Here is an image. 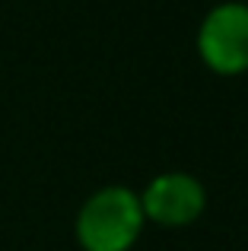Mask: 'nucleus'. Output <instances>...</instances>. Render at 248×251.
Wrapping results in <instances>:
<instances>
[{"mask_svg": "<svg viewBox=\"0 0 248 251\" xmlns=\"http://www.w3.org/2000/svg\"><path fill=\"white\" fill-rule=\"evenodd\" d=\"M140 207L143 216L159 226L178 229L194 223L207 207V191L188 172H166V175H156L147 184V191L140 194Z\"/></svg>", "mask_w": 248, "mask_h": 251, "instance_id": "3", "label": "nucleus"}, {"mask_svg": "<svg viewBox=\"0 0 248 251\" xmlns=\"http://www.w3.org/2000/svg\"><path fill=\"white\" fill-rule=\"evenodd\" d=\"M198 51L213 74L236 76L248 70V3H220L198 29Z\"/></svg>", "mask_w": 248, "mask_h": 251, "instance_id": "2", "label": "nucleus"}, {"mask_svg": "<svg viewBox=\"0 0 248 251\" xmlns=\"http://www.w3.org/2000/svg\"><path fill=\"white\" fill-rule=\"evenodd\" d=\"M147 223L140 197L130 188L112 184L89 197L76 213V242L83 251H127Z\"/></svg>", "mask_w": 248, "mask_h": 251, "instance_id": "1", "label": "nucleus"}]
</instances>
